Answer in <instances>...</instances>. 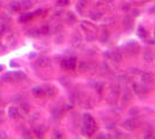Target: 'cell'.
<instances>
[{"label":"cell","mask_w":155,"mask_h":139,"mask_svg":"<svg viewBox=\"0 0 155 139\" xmlns=\"http://www.w3.org/2000/svg\"><path fill=\"white\" fill-rule=\"evenodd\" d=\"M66 17H67L68 23H71V24H72V23H74V22H75V20H76L75 15H74L73 13H71V12H70V13H67V16H66Z\"/></svg>","instance_id":"cell-22"},{"label":"cell","mask_w":155,"mask_h":139,"mask_svg":"<svg viewBox=\"0 0 155 139\" xmlns=\"http://www.w3.org/2000/svg\"><path fill=\"white\" fill-rule=\"evenodd\" d=\"M61 68H64V70H68V62H67V58L64 59L63 62H61Z\"/></svg>","instance_id":"cell-29"},{"label":"cell","mask_w":155,"mask_h":139,"mask_svg":"<svg viewBox=\"0 0 155 139\" xmlns=\"http://www.w3.org/2000/svg\"><path fill=\"white\" fill-rule=\"evenodd\" d=\"M9 8L13 11V12H19L20 9H21V3H19V1H12L11 4H9Z\"/></svg>","instance_id":"cell-14"},{"label":"cell","mask_w":155,"mask_h":139,"mask_svg":"<svg viewBox=\"0 0 155 139\" xmlns=\"http://www.w3.org/2000/svg\"><path fill=\"white\" fill-rule=\"evenodd\" d=\"M70 4V0H57L58 6H67Z\"/></svg>","instance_id":"cell-27"},{"label":"cell","mask_w":155,"mask_h":139,"mask_svg":"<svg viewBox=\"0 0 155 139\" xmlns=\"http://www.w3.org/2000/svg\"><path fill=\"white\" fill-rule=\"evenodd\" d=\"M81 132H82V134L83 136H86V137H90L91 134H93V132L89 130V129H87V128H82V130H81Z\"/></svg>","instance_id":"cell-24"},{"label":"cell","mask_w":155,"mask_h":139,"mask_svg":"<svg viewBox=\"0 0 155 139\" xmlns=\"http://www.w3.org/2000/svg\"><path fill=\"white\" fill-rule=\"evenodd\" d=\"M8 116H9V118H12V120H16V118H19V116H20V114H19V109L16 108V107H14V105H12V107H9L8 108Z\"/></svg>","instance_id":"cell-5"},{"label":"cell","mask_w":155,"mask_h":139,"mask_svg":"<svg viewBox=\"0 0 155 139\" xmlns=\"http://www.w3.org/2000/svg\"><path fill=\"white\" fill-rule=\"evenodd\" d=\"M111 59H112L115 63H120L121 59H123V56H121L118 51H113V52L111 53Z\"/></svg>","instance_id":"cell-13"},{"label":"cell","mask_w":155,"mask_h":139,"mask_svg":"<svg viewBox=\"0 0 155 139\" xmlns=\"http://www.w3.org/2000/svg\"><path fill=\"white\" fill-rule=\"evenodd\" d=\"M138 32H139V36L140 37H146L147 36V33H146V29L145 28H142V27H139V29H138Z\"/></svg>","instance_id":"cell-26"},{"label":"cell","mask_w":155,"mask_h":139,"mask_svg":"<svg viewBox=\"0 0 155 139\" xmlns=\"http://www.w3.org/2000/svg\"><path fill=\"white\" fill-rule=\"evenodd\" d=\"M33 7V3L30 1V0H23V1L21 3V8L24 9V11H28Z\"/></svg>","instance_id":"cell-15"},{"label":"cell","mask_w":155,"mask_h":139,"mask_svg":"<svg viewBox=\"0 0 155 139\" xmlns=\"http://www.w3.org/2000/svg\"><path fill=\"white\" fill-rule=\"evenodd\" d=\"M142 58H144V60H145L146 63H153V62H154V54L152 53V51L146 50V51H144V53H142Z\"/></svg>","instance_id":"cell-8"},{"label":"cell","mask_w":155,"mask_h":139,"mask_svg":"<svg viewBox=\"0 0 155 139\" xmlns=\"http://www.w3.org/2000/svg\"><path fill=\"white\" fill-rule=\"evenodd\" d=\"M52 139H63V133L59 130H54L52 133Z\"/></svg>","instance_id":"cell-20"},{"label":"cell","mask_w":155,"mask_h":139,"mask_svg":"<svg viewBox=\"0 0 155 139\" xmlns=\"http://www.w3.org/2000/svg\"><path fill=\"white\" fill-rule=\"evenodd\" d=\"M132 23H133L132 17H130V16L124 17V20H123V26H124V28H126V29H130V28L133 26Z\"/></svg>","instance_id":"cell-12"},{"label":"cell","mask_w":155,"mask_h":139,"mask_svg":"<svg viewBox=\"0 0 155 139\" xmlns=\"http://www.w3.org/2000/svg\"><path fill=\"white\" fill-rule=\"evenodd\" d=\"M36 63H37V65L40 66V67H43V68H45V67H49L50 65H51V60H50V58H48V57H40V58H37V60H36Z\"/></svg>","instance_id":"cell-3"},{"label":"cell","mask_w":155,"mask_h":139,"mask_svg":"<svg viewBox=\"0 0 155 139\" xmlns=\"http://www.w3.org/2000/svg\"><path fill=\"white\" fill-rule=\"evenodd\" d=\"M138 113H139V110H138L137 108H134V109H131V110H130V114H131V115H138Z\"/></svg>","instance_id":"cell-36"},{"label":"cell","mask_w":155,"mask_h":139,"mask_svg":"<svg viewBox=\"0 0 155 139\" xmlns=\"http://www.w3.org/2000/svg\"><path fill=\"white\" fill-rule=\"evenodd\" d=\"M116 139H125V136H124L121 132H117V134H115Z\"/></svg>","instance_id":"cell-34"},{"label":"cell","mask_w":155,"mask_h":139,"mask_svg":"<svg viewBox=\"0 0 155 139\" xmlns=\"http://www.w3.org/2000/svg\"><path fill=\"white\" fill-rule=\"evenodd\" d=\"M42 33H43V34H48V33H49V27L44 26V27L42 28Z\"/></svg>","instance_id":"cell-37"},{"label":"cell","mask_w":155,"mask_h":139,"mask_svg":"<svg viewBox=\"0 0 155 139\" xmlns=\"http://www.w3.org/2000/svg\"><path fill=\"white\" fill-rule=\"evenodd\" d=\"M87 4H88V0H78V8L83 9L87 7Z\"/></svg>","instance_id":"cell-19"},{"label":"cell","mask_w":155,"mask_h":139,"mask_svg":"<svg viewBox=\"0 0 155 139\" xmlns=\"http://www.w3.org/2000/svg\"><path fill=\"white\" fill-rule=\"evenodd\" d=\"M83 124H85V128L89 129L93 133H94V132L97 130L96 122H95V120L93 118V116H91L90 114H85V115H83Z\"/></svg>","instance_id":"cell-2"},{"label":"cell","mask_w":155,"mask_h":139,"mask_svg":"<svg viewBox=\"0 0 155 139\" xmlns=\"http://www.w3.org/2000/svg\"><path fill=\"white\" fill-rule=\"evenodd\" d=\"M21 109L24 111L25 114H28L29 111H30V105H29V103H27V102H22V103H21Z\"/></svg>","instance_id":"cell-21"},{"label":"cell","mask_w":155,"mask_h":139,"mask_svg":"<svg viewBox=\"0 0 155 139\" xmlns=\"http://www.w3.org/2000/svg\"><path fill=\"white\" fill-rule=\"evenodd\" d=\"M132 91L136 93V94H141L142 93V89H141V86L139 85V83H137V82H133L132 83Z\"/></svg>","instance_id":"cell-18"},{"label":"cell","mask_w":155,"mask_h":139,"mask_svg":"<svg viewBox=\"0 0 155 139\" xmlns=\"http://www.w3.org/2000/svg\"><path fill=\"white\" fill-rule=\"evenodd\" d=\"M24 77H25L24 73H22L21 71H16V72H8V73H6L1 79L4 81H6V82H11L12 83V82H16L19 80H22Z\"/></svg>","instance_id":"cell-1"},{"label":"cell","mask_w":155,"mask_h":139,"mask_svg":"<svg viewBox=\"0 0 155 139\" xmlns=\"http://www.w3.org/2000/svg\"><path fill=\"white\" fill-rule=\"evenodd\" d=\"M0 71H3V66H0Z\"/></svg>","instance_id":"cell-40"},{"label":"cell","mask_w":155,"mask_h":139,"mask_svg":"<svg viewBox=\"0 0 155 139\" xmlns=\"http://www.w3.org/2000/svg\"><path fill=\"white\" fill-rule=\"evenodd\" d=\"M144 138H145V139H155V136H154L153 132L149 130V131H146V132H145Z\"/></svg>","instance_id":"cell-25"},{"label":"cell","mask_w":155,"mask_h":139,"mask_svg":"<svg viewBox=\"0 0 155 139\" xmlns=\"http://www.w3.org/2000/svg\"><path fill=\"white\" fill-rule=\"evenodd\" d=\"M108 37H109V33L105 30V32H103V34H102L101 41H102V42H104V41H107V40H108Z\"/></svg>","instance_id":"cell-31"},{"label":"cell","mask_w":155,"mask_h":139,"mask_svg":"<svg viewBox=\"0 0 155 139\" xmlns=\"http://www.w3.org/2000/svg\"><path fill=\"white\" fill-rule=\"evenodd\" d=\"M79 70H80L81 72L86 71V70H87V64H86L85 62H81V63H79Z\"/></svg>","instance_id":"cell-28"},{"label":"cell","mask_w":155,"mask_h":139,"mask_svg":"<svg viewBox=\"0 0 155 139\" xmlns=\"http://www.w3.org/2000/svg\"><path fill=\"white\" fill-rule=\"evenodd\" d=\"M123 126H124V129H126L129 131H132V130H134L137 128V124H136V122L133 120H126V121L123 122Z\"/></svg>","instance_id":"cell-6"},{"label":"cell","mask_w":155,"mask_h":139,"mask_svg":"<svg viewBox=\"0 0 155 139\" xmlns=\"http://www.w3.org/2000/svg\"><path fill=\"white\" fill-rule=\"evenodd\" d=\"M45 131H46V129H45L44 125H37V126H35V129H34L35 134L38 136V137H42V136L45 133Z\"/></svg>","instance_id":"cell-11"},{"label":"cell","mask_w":155,"mask_h":139,"mask_svg":"<svg viewBox=\"0 0 155 139\" xmlns=\"http://www.w3.org/2000/svg\"><path fill=\"white\" fill-rule=\"evenodd\" d=\"M23 137H24V138H27V139H30V138H32V136H30V132H29V131H27V130H24V131H23Z\"/></svg>","instance_id":"cell-35"},{"label":"cell","mask_w":155,"mask_h":139,"mask_svg":"<svg viewBox=\"0 0 155 139\" xmlns=\"http://www.w3.org/2000/svg\"><path fill=\"white\" fill-rule=\"evenodd\" d=\"M121 100H123V102L124 103H129V102H131V100H132V93L130 92V91H124V93L121 94Z\"/></svg>","instance_id":"cell-9"},{"label":"cell","mask_w":155,"mask_h":139,"mask_svg":"<svg viewBox=\"0 0 155 139\" xmlns=\"http://www.w3.org/2000/svg\"><path fill=\"white\" fill-rule=\"evenodd\" d=\"M141 81L144 83H147V85H149V83H152L154 81V75L149 72H142L141 74Z\"/></svg>","instance_id":"cell-4"},{"label":"cell","mask_w":155,"mask_h":139,"mask_svg":"<svg viewBox=\"0 0 155 139\" xmlns=\"http://www.w3.org/2000/svg\"><path fill=\"white\" fill-rule=\"evenodd\" d=\"M52 115H53L54 117H57V118H60L61 115H63V111H60L58 108H56V109L52 110Z\"/></svg>","instance_id":"cell-23"},{"label":"cell","mask_w":155,"mask_h":139,"mask_svg":"<svg viewBox=\"0 0 155 139\" xmlns=\"http://www.w3.org/2000/svg\"><path fill=\"white\" fill-rule=\"evenodd\" d=\"M90 17H91L93 20H99V19L101 17V14H100V13H91V14H90Z\"/></svg>","instance_id":"cell-30"},{"label":"cell","mask_w":155,"mask_h":139,"mask_svg":"<svg viewBox=\"0 0 155 139\" xmlns=\"http://www.w3.org/2000/svg\"><path fill=\"white\" fill-rule=\"evenodd\" d=\"M96 139H105V136H103V134H99V136L96 137Z\"/></svg>","instance_id":"cell-38"},{"label":"cell","mask_w":155,"mask_h":139,"mask_svg":"<svg viewBox=\"0 0 155 139\" xmlns=\"http://www.w3.org/2000/svg\"><path fill=\"white\" fill-rule=\"evenodd\" d=\"M80 43H81V36H80L78 33H75V34L73 35V37H72V44H73L74 46H78Z\"/></svg>","instance_id":"cell-16"},{"label":"cell","mask_w":155,"mask_h":139,"mask_svg":"<svg viewBox=\"0 0 155 139\" xmlns=\"http://www.w3.org/2000/svg\"><path fill=\"white\" fill-rule=\"evenodd\" d=\"M95 88H96L99 92H102V89H103V83H101V82H96Z\"/></svg>","instance_id":"cell-32"},{"label":"cell","mask_w":155,"mask_h":139,"mask_svg":"<svg viewBox=\"0 0 155 139\" xmlns=\"http://www.w3.org/2000/svg\"><path fill=\"white\" fill-rule=\"evenodd\" d=\"M0 139H7V133L4 130H0Z\"/></svg>","instance_id":"cell-33"},{"label":"cell","mask_w":155,"mask_h":139,"mask_svg":"<svg viewBox=\"0 0 155 139\" xmlns=\"http://www.w3.org/2000/svg\"><path fill=\"white\" fill-rule=\"evenodd\" d=\"M44 89V94L46 95V96H53V95H56V93H57V91H56V88L53 87V86H46L45 88H43Z\"/></svg>","instance_id":"cell-10"},{"label":"cell","mask_w":155,"mask_h":139,"mask_svg":"<svg viewBox=\"0 0 155 139\" xmlns=\"http://www.w3.org/2000/svg\"><path fill=\"white\" fill-rule=\"evenodd\" d=\"M133 72H134V73H138V70H137V68H132V73H133Z\"/></svg>","instance_id":"cell-39"},{"label":"cell","mask_w":155,"mask_h":139,"mask_svg":"<svg viewBox=\"0 0 155 139\" xmlns=\"http://www.w3.org/2000/svg\"><path fill=\"white\" fill-rule=\"evenodd\" d=\"M67 62H68V70H74L76 67V59L74 57L67 58Z\"/></svg>","instance_id":"cell-17"},{"label":"cell","mask_w":155,"mask_h":139,"mask_svg":"<svg viewBox=\"0 0 155 139\" xmlns=\"http://www.w3.org/2000/svg\"><path fill=\"white\" fill-rule=\"evenodd\" d=\"M32 93H33V95H34L35 97H42V96L45 95V94H44V89H43V87H41V86H35V87L32 89Z\"/></svg>","instance_id":"cell-7"}]
</instances>
